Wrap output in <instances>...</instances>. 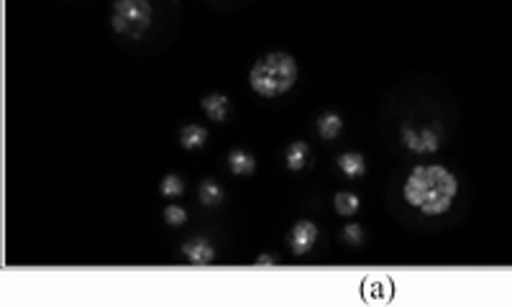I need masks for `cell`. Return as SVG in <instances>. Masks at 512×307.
I'll use <instances>...</instances> for the list:
<instances>
[{
	"mask_svg": "<svg viewBox=\"0 0 512 307\" xmlns=\"http://www.w3.org/2000/svg\"><path fill=\"white\" fill-rule=\"evenodd\" d=\"M456 190H459V182L454 172H448L441 164H418L402 185L405 200L425 215L446 213Z\"/></svg>",
	"mask_w": 512,
	"mask_h": 307,
	"instance_id": "1",
	"label": "cell"
},
{
	"mask_svg": "<svg viewBox=\"0 0 512 307\" xmlns=\"http://www.w3.org/2000/svg\"><path fill=\"white\" fill-rule=\"evenodd\" d=\"M297 82V62L287 52H269L256 59L249 72V85L262 98H277Z\"/></svg>",
	"mask_w": 512,
	"mask_h": 307,
	"instance_id": "2",
	"label": "cell"
},
{
	"mask_svg": "<svg viewBox=\"0 0 512 307\" xmlns=\"http://www.w3.org/2000/svg\"><path fill=\"white\" fill-rule=\"evenodd\" d=\"M154 18L152 0H116L113 3L111 24L113 31L131 39H141L149 31Z\"/></svg>",
	"mask_w": 512,
	"mask_h": 307,
	"instance_id": "3",
	"label": "cell"
},
{
	"mask_svg": "<svg viewBox=\"0 0 512 307\" xmlns=\"http://www.w3.org/2000/svg\"><path fill=\"white\" fill-rule=\"evenodd\" d=\"M402 144L408 146L410 151H418V154H433V151L441 149V134H438V128L433 126H423V128H413L405 126L400 128Z\"/></svg>",
	"mask_w": 512,
	"mask_h": 307,
	"instance_id": "4",
	"label": "cell"
},
{
	"mask_svg": "<svg viewBox=\"0 0 512 307\" xmlns=\"http://www.w3.org/2000/svg\"><path fill=\"white\" fill-rule=\"evenodd\" d=\"M318 241V226L313 221H297L290 231V246L295 254H308Z\"/></svg>",
	"mask_w": 512,
	"mask_h": 307,
	"instance_id": "5",
	"label": "cell"
},
{
	"mask_svg": "<svg viewBox=\"0 0 512 307\" xmlns=\"http://www.w3.org/2000/svg\"><path fill=\"white\" fill-rule=\"evenodd\" d=\"M182 251H185V256L192 264H210V261L216 259V249L210 246L208 238H190V241L182 246Z\"/></svg>",
	"mask_w": 512,
	"mask_h": 307,
	"instance_id": "6",
	"label": "cell"
},
{
	"mask_svg": "<svg viewBox=\"0 0 512 307\" xmlns=\"http://www.w3.org/2000/svg\"><path fill=\"white\" fill-rule=\"evenodd\" d=\"M200 105H203L205 116H208L210 121L221 123V121H226V118H228V98H226V95L210 93V95H205L203 103H200Z\"/></svg>",
	"mask_w": 512,
	"mask_h": 307,
	"instance_id": "7",
	"label": "cell"
},
{
	"mask_svg": "<svg viewBox=\"0 0 512 307\" xmlns=\"http://www.w3.org/2000/svg\"><path fill=\"white\" fill-rule=\"evenodd\" d=\"M364 297H367V300H390L392 279L390 277H367L364 279Z\"/></svg>",
	"mask_w": 512,
	"mask_h": 307,
	"instance_id": "8",
	"label": "cell"
},
{
	"mask_svg": "<svg viewBox=\"0 0 512 307\" xmlns=\"http://www.w3.org/2000/svg\"><path fill=\"white\" fill-rule=\"evenodd\" d=\"M308 157H310V146L305 144V141H292L285 151V162L292 172L303 169L305 164H308Z\"/></svg>",
	"mask_w": 512,
	"mask_h": 307,
	"instance_id": "9",
	"label": "cell"
},
{
	"mask_svg": "<svg viewBox=\"0 0 512 307\" xmlns=\"http://www.w3.org/2000/svg\"><path fill=\"white\" fill-rule=\"evenodd\" d=\"M205 141H208V131H205L203 126H198V123H187V126H182L180 144L185 146V149H200V146H205Z\"/></svg>",
	"mask_w": 512,
	"mask_h": 307,
	"instance_id": "10",
	"label": "cell"
},
{
	"mask_svg": "<svg viewBox=\"0 0 512 307\" xmlns=\"http://www.w3.org/2000/svg\"><path fill=\"white\" fill-rule=\"evenodd\" d=\"M228 167H231L233 174H249L256 169V159L251 157L249 151L231 149L228 151Z\"/></svg>",
	"mask_w": 512,
	"mask_h": 307,
	"instance_id": "11",
	"label": "cell"
},
{
	"mask_svg": "<svg viewBox=\"0 0 512 307\" xmlns=\"http://www.w3.org/2000/svg\"><path fill=\"white\" fill-rule=\"evenodd\" d=\"M338 169H341L346 177H359V174H364V169H367V162H364V157H361L359 151H346V154L338 157Z\"/></svg>",
	"mask_w": 512,
	"mask_h": 307,
	"instance_id": "12",
	"label": "cell"
},
{
	"mask_svg": "<svg viewBox=\"0 0 512 307\" xmlns=\"http://www.w3.org/2000/svg\"><path fill=\"white\" fill-rule=\"evenodd\" d=\"M198 197H200V203L210 205V208H213V205H221V200H223V187L218 185V182L213 180V177H208V180L200 182Z\"/></svg>",
	"mask_w": 512,
	"mask_h": 307,
	"instance_id": "13",
	"label": "cell"
},
{
	"mask_svg": "<svg viewBox=\"0 0 512 307\" xmlns=\"http://www.w3.org/2000/svg\"><path fill=\"white\" fill-rule=\"evenodd\" d=\"M341 128H344V121H341L338 113H323V116L318 118V134L323 136V139H336V136L341 134Z\"/></svg>",
	"mask_w": 512,
	"mask_h": 307,
	"instance_id": "14",
	"label": "cell"
},
{
	"mask_svg": "<svg viewBox=\"0 0 512 307\" xmlns=\"http://www.w3.org/2000/svg\"><path fill=\"white\" fill-rule=\"evenodd\" d=\"M359 205H361V200L356 192H336V210L341 215L356 213V210H359Z\"/></svg>",
	"mask_w": 512,
	"mask_h": 307,
	"instance_id": "15",
	"label": "cell"
},
{
	"mask_svg": "<svg viewBox=\"0 0 512 307\" xmlns=\"http://www.w3.org/2000/svg\"><path fill=\"white\" fill-rule=\"evenodd\" d=\"M159 190H162V195L175 197V195H180L182 190H185V185H182L180 174L169 172V174H164V180H162V185H159Z\"/></svg>",
	"mask_w": 512,
	"mask_h": 307,
	"instance_id": "16",
	"label": "cell"
},
{
	"mask_svg": "<svg viewBox=\"0 0 512 307\" xmlns=\"http://www.w3.org/2000/svg\"><path fill=\"white\" fill-rule=\"evenodd\" d=\"M164 221H167L169 226H182V223L187 221V210L182 208V205H167V208H164Z\"/></svg>",
	"mask_w": 512,
	"mask_h": 307,
	"instance_id": "17",
	"label": "cell"
},
{
	"mask_svg": "<svg viewBox=\"0 0 512 307\" xmlns=\"http://www.w3.org/2000/svg\"><path fill=\"white\" fill-rule=\"evenodd\" d=\"M344 241H346V244L359 246L361 241H364V228H361L359 223H346V226H344Z\"/></svg>",
	"mask_w": 512,
	"mask_h": 307,
	"instance_id": "18",
	"label": "cell"
},
{
	"mask_svg": "<svg viewBox=\"0 0 512 307\" xmlns=\"http://www.w3.org/2000/svg\"><path fill=\"white\" fill-rule=\"evenodd\" d=\"M256 264H277V256H272V254L256 256Z\"/></svg>",
	"mask_w": 512,
	"mask_h": 307,
	"instance_id": "19",
	"label": "cell"
}]
</instances>
